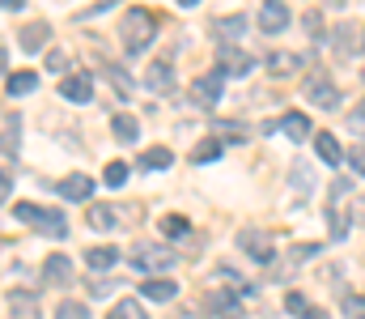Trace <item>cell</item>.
I'll list each match as a JSON object with an SVG mask.
<instances>
[{"mask_svg":"<svg viewBox=\"0 0 365 319\" xmlns=\"http://www.w3.org/2000/svg\"><path fill=\"white\" fill-rule=\"evenodd\" d=\"M13 217L26 221V226H34V230L47 234V238H64V234H68L64 213L60 209H43V205H34V201H17V205H13Z\"/></svg>","mask_w":365,"mask_h":319,"instance_id":"1","label":"cell"},{"mask_svg":"<svg viewBox=\"0 0 365 319\" xmlns=\"http://www.w3.org/2000/svg\"><path fill=\"white\" fill-rule=\"evenodd\" d=\"M119 39H123V51H128V56H140V51L153 43V13L128 9L123 21H119Z\"/></svg>","mask_w":365,"mask_h":319,"instance_id":"2","label":"cell"},{"mask_svg":"<svg viewBox=\"0 0 365 319\" xmlns=\"http://www.w3.org/2000/svg\"><path fill=\"white\" fill-rule=\"evenodd\" d=\"M175 247H166V243H136V251H132V264H136V273H166V268H175Z\"/></svg>","mask_w":365,"mask_h":319,"instance_id":"3","label":"cell"},{"mask_svg":"<svg viewBox=\"0 0 365 319\" xmlns=\"http://www.w3.org/2000/svg\"><path fill=\"white\" fill-rule=\"evenodd\" d=\"M302 94H306V103L319 106V111H340V90L331 86V77H327L323 69H310V77H306Z\"/></svg>","mask_w":365,"mask_h":319,"instance_id":"4","label":"cell"},{"mask_svg":"<svg viewBox=\"0 0 365 319\" xmlns=\"http://www.w3.org/2000/svg\"><path fill=\"white\" fill-rule=\"evenodd\" d=\"M255 69V60L242 47H217V73L221 77H247Z\"/></svg>","mask_w":365,"mask_h":319,"instance_id":"5","label":"cell"},{"mask_svg":"<svg viewBox=\"0 0 365 319\" xmlns=\"http://www.w3.org/2000/svg\"><path fill=\"white\" fill-rule=\"evenodd\" d=\"M238 247H242L251 260H259V264H272L276 260V247L264 230H242V234H238Z\"/></svg>","mask_w":365,"mask_h":319,"instance_id":"6","label":"cell"},{"mask_svg":"<svg viewBox=\"0 0 365 319\" xmlns=\"http://www.w3.org/2000/svg\"><path fill=\"white\" fill-rule=\"evenodd\" d=\"M204 307H208V315H221V319H238L242 315V298H238L234 290H208Z\"/></svg>","mask_w":365,"mask_h":319,"instance_id":"7","label":"cell"},{"mask_svg":"<svg viewBox=\"0 0 365 319\" xmlns=\"http://www.w3.org/2000/svg\"><path fill=\"white\" fill-rule=\"evenodd\" d=\"M191 103L195 106H217L221 103V73H204L191 81Z\"/></svg>","mask_w":365,"mask_h":319,"instance_id":"8","label":"cell"},{"mask_svg":"<svg viewBox=\"0 0 365 319\" xmlns=\"http://www.w3.org/2000/svg\"><path fill=\"white\" fill-rule=\"evenodd\" d=\"M43 277H47V285H68L73 281V260L64 255V251H51L47 260H43Z\"/></svg>","mask_w":365,"mask_h":319,"instance_id":"9","label":"cell"},{"mask_svg":"<svg viewBox=\"0 0 365 319\" xmlns=\"http://www.w3.org/2000/svg\"><path fill=\"white\" fill-rule=\"evenodd\" d=\"M212 34L221 39V47H234V39H242V34H247V17H242V13L212 17Z\"/></svg>","mask_w":365,"mask_h":319,"instance_id":"10","label":"cell"},{"mask_svg":"<svg viewBox=\"0 0 365 319\" xmlns=\"http://www.w3.org/2000/svg\"><path fill=\"white\" fill-rule=\"evenodd\" d=\"M4 307L13 311V319H38V294H30V290H9V294H4Z\"/></svg>","mask_w":365,"mask_h":319,"instance_id":"11","label":"cell"},{"mask_svg":"<svg viewBox=\"0 0 365 319\" xmlns=\"http://www.w3.org/2000/svg\"><path fill=\"white\" fill-rule=\"evenodd\" d=\"M145 86H149L153 94H170V90H175V73H170V60H153V64L145 69Z\"/></svg>","mask_w":365,"mask_h":319,"instance_id":"12","label":"cell"},{"mask_svg":"<svg viewBox=\"0 0 365 319\" xmlns=\"http://www.w3.org/2000/svg\"><path fill=\"white\" fill-rule=\"evenodd\" d=\"M179 294V285L170 281V277H149V281H140V298L145 303H170Z\"/></svg>","mask_w":365,"mask_h":319,"instance_id":"13","label":"cell"},{"mask_svg":"<svg viewBox=\"0 0 365 319\" xmlns=\"http://www.w3.org/2000/svg\"><path fill=\"white\" fill-rule=\"evenodd\" d=\"M60 94H64L68 103H90L93 98V81L86 77V73H73V77L60 81Z\"/></svg>","mask_w":365,"mask_h":319,"instance_id":"14","label":"cell"},{"mask_svg":"<svg viewBox=\"0 0 365 319\" xmlns=\"http://www.w3.org/2000/svg\"><path fill=\"white\" fill-rule=\"evenodd\" d=\"M276 128H280L289 141H310V115H302V111L280 115V119H276Z\"/></svg>","mask_w":365,"mask_h":319,"instance_id":"15","label":"cell"},{"mask_svg":"<svg viewBox=\"0 0 365 319\" xmlns=\"http://www.w3.org/2000/svg\"><path fill=\"white\" fill-rule=\"evenodd\" d=\"M110 132H115L119 145H136V141H140V119L128 115V111H119V115L110 119Z\"/></svg>","mask_w":365,"mask_h":319,"instance_id":"16","label":"cell"},{"mask_svg":"<svg viewBox=\"0 0 365 319\" xmlns=\"http://www.w3.org/2000/svg\"><path fill=\"white\" fill-rule=\"evenodd\" d=\"M284 26H289V9L276 4V0H268V4L259 9V30H264V34H280Z\"/></svg>","mask_w":365,"mask_h":319,"instance_id":"17","label":"cell"},{"mask_svg":"<svg viewBox=\"0 0 365 319\" xmlns=\"http://www.w3.org/2000/svg\"><path fill=\"white\" fill-rule=\"evenodd\" d=\"M56 188H60L64 201H90L93 196V179L90 175H68V179H60Z\"/></svg>","mask_w":365,"mask_h":319,"instance_id":"18","label":"cell"},{"mask_svg":"<svg viewBox=\"0 0 365 319\" xmlns=\"http://www.w3.org/2000/svg\"><path fill=\"white\" fill-rule=\"evenodd\" d=\"M314 153H319L327 166H340V162H344V149H340V141H336L331 132H314Z\"/></svg>","mask_w":365,"mask_h":319,"instance_id":"19","label":"cell"},{"mask_svg":"<svg viewBox=\"0 0 365 319\" xmlns=\"http://www.w3.org/2000/svg\"><path fill=\"white\" fill-rule=\"evenodd\" d=\"M4 90H9L13 98H21V94H30V90H38V73H34V69H21V73H9V77H4Z\"/></svg>","mask_w":365,"mask_h":319,"instance_id":"20","label":"cell"},{"mask_svg":"<svg viewBox=\"0 0 365 319\" xmlns=\"http://www.w3.org/2000/svg\"><path fill=\"white\" fill-rule=\"evenodd\" d=\"M86 264H90L93 273H110V268L119 264V251H115L110 243H106V247H90V251H86Z\"/></svg>","mask_w":365,"mask_h":319,"instance_id":"21","label":"cell"},{"mask_svg":"<svg viewBox=\"0 0 365 319\" xmlns=\"http://www.w3.org/2000/svg\"><path fill=\"white\" fill-rule=\"evenodd\" d=\"M268 69H272L276 77L302 73V56H297V51H272V56H268Z\"/></svg>","mask_w":365,"mask_h":319,"instance_id":"22","label":"cell"},{"mask_svg":"<svg viewBox=\"0 0 365 319\" xmlns=\"http://www.w3.org/2000/svg\"><path fill=\"white\" fill-rule=\"evenodd\" d=\"M47 34H51V26H47V21H30V26H21V34H17V39H21V47H26V51H38V47L47 43Z\"/></svg>","mask_w":365,"mask_h":319,"instance_id":"23","label":"cell"},{"mask_svg":"<svg viewBox=\"0 0 365 319\" xmlns=\"http://www.w3.org/2000/svg\"><path fill=\"white\" fill-rule=\"evenodd\" d=\"M166 166H175V153L170 149L158 145V149H145L140 153V171H166Z\"/></svg>","mask_w":365,"mask_h":319,"instance_id":"24","label":"cell"},{"mask_svg":"<svg viewBox=\"0 0 365 319\" xmlns=\"http://www.w3.org/2000/svg\"><path fill=\"white\" fill-rule=\"evenodd\" d=\"M106 81L119 90V98H132V90H136V81H132L128 69H119V64H106Z\"/></svg>","mask_w":365,"mask_h":319,"instance_id":"25","label":"cell"},{"mask_svg":"<svg viewBox=\"0 0 365 319\" xmlns=\"http://www.w3.org/2000/svg\"><path fill=\"white\" fill-rule=\"evenodd\" d=\"M106 319H149V315L140 311V298H119V303L106 311Z\"/></svg>","mask_w":365,"mask_h":319,"instance_id":"26","label":"cell"},{"mask_svg":"<svg viewBox=\"0 0 365 319\" xmlns=\"http://www.w3.org/2000/svg\"><path fill=\"white\" fill-rule=\"evenodd\" d=\"M327 221H331V243H344V234H349V213L340 209V205H327Z\"/></svg>","mask_w":365,"mask_h":319,"instance_id":"27","label":"cell"},{"mask_svg":"<svg viewBox=\"0 0 365 319\" xmlns=\"http://www.w3.org/2000/svg\"><path fill=\"white\" fill-rule=\"evenodd\" d=\"M217 158H221V141H204V145H195V149H191V162H195V166L217 162Z\"/></svg>","mask_w":365,"mask_h":319,"instance_id":"28","label":"cell"},{"mask_svg":"<svg viewBox=\"0 0 365 319\" xmlns=\"http://www.w3.org/2000/svg\"><path fill=\"white\" fill-rule=\"evenodd\" d=\"M86 221H90L93 230H115V213L106 209V205H93V209L86 213Z\"/></svg>","mask_w":365,"mask_h":319,"instance_id":"29","label":"cell"},{"mask_svg":"<svg viewBox=\"0 0 365 319\" xmlns=\"http://www.w3.org/2000/svg\"><path fill=\"white\" fill-rule=\"evenodd\" d=\"M56 319H90V307L68 298V303H60V307H56Z\"/></svg>","mask_w":365,"mask_h":319,"instance_id":"30","label":"cell"},{"mask_svg":"<svg viewBox=\"0 0 365 319\" xmlns=\"http://www.w3.org/2000/svg\"><path fill=\"white\" fill-rule=\"evenodd\" d=\"M128 183V166L123 162H106V188H123Z\"/></svg>","mask_w":365,"mask_h":319,"instance_id":"31","label":"cell"},{"mask_svg":"<svg viewBox=\"0 0 365 319\" xmlns=\"http://www.w3.org/2000/svg\"><path fill=\"white\" fill-rule=\"evenodd\" d=\"M162 234H166V238L187 234V217H175V213H170V217H162Z\"/></svg>","mask_w":365,"mask_h":319,"instance_id":"32","label":"cell"},{"mask_svg":"<svg viewBox=\"0 0 365 319\" xmlns=\"http://www.w3.org/2000/svg\"><path fill=\"white\" fill-rule=\"evenodd\" d=\"M344 315L349 319H365V294H349V298H344Z\"/></svg>","mask_w":365,"mask_h":319,"instance_id":"33","label":"cell"},{"mask_svg":"<svg viewBox=\"0 0 365 319\" xmlns=\"http://www.w3.org/2000/svg\"><path fill=\"white\" fill-rule=\"evenodd\" d=\"M284 307H289V315H297V319L310 315V303H306L302 294H289V298H284Z\"/></svg>","mask_w":365,"mask_h":319,"instance_id":"34","label":"cell"},{"mask_svg":"<svg viewBox=\"0 0 365 319\" xmlns=\"http://www.w3.org/2000/svg\"><path fill=\"white\" fill-rule=\"evenodd\" d=\"M115 290V277H90V294L93 298H106Z\"/></svg>","mask_w":365,"mask_h":319,"instance_id":"35","label":"cell"},{"mask_svg":"<svg viewBox=\"0 0 365 319\" xmlns=\"http://www.w3.org/2000/svg\"><path fill=\"white\" fill-rule=\"evenodd\" d=\"M47 73H68V51H47Z\"/></svg>","mask_w":365,"mask_h":319,"instance_id":"36","label":"cell"},{"mask_svg":"<svg viewBox=\"0 0 365 319\" xmlns=\"http://www.w3.org/2000/svg\"><path fill=\"white\" fill-rule=\"evenodd\" d=\"M349 128H353V132H361V136H365V103H357L353 111H349Z\"/></svg>","mask_w":365,"mask_h":319,"instance_id":"37","label":"cell"},{"mask_svg":"<svg viewBox=\"0 0 365 319\" xmlns=\"http://www.w3.org/2000/svg\"><path fill=\"white\" fill-rule=\"evenodd\" d=\"M306 34H314L323 43V13H306Z\"/></svg>","mask_w":365,"mask_h":319,"instance_id":"38","label":"cell"},{"mask_svg":"<svg viewBox=\"0 0 365 319\" xmlns=\"http://www.w3.org/2000/svg\"><path fill=\"white\" fill-rule=\"evenodd\" d=\"M349 166H353L357 175H365V145H353V149H349Z\"/></svg>","mask_w":365,"mask_h":319,"instance_id":"39","label":"cell"},{"mask_svg":"<svg viewBox=\"0 0 365 319\" xmlns=\"http://www.w3.org/2000/svg\"><path fill=\"white\" fill-rule=\"evenodd\" d=\"M9 196H13V175H4V171H0V205H4Z\"/></svg>","mask_w":365,"mask_h":319,"instance_id":"40","label":"cell"},{"mask_svg":"<svg viewBox=\"0 0 365 319\" xmlns=\"http://www.w3.org/2000/svg\"><path fill=\"white\" fill-rule=\"evenodd\" d=\"M4 73H9V51L0 47V77H4Z\"/></svg>","mask_w":365,"mask_h":319,"instance_id":"41","label":"cell"}]
</instances>
